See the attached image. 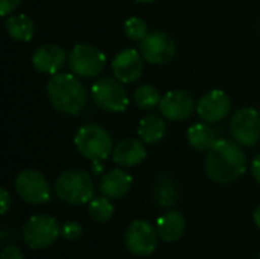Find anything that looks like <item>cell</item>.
<instances>
[{
  "instance_id": "cell-1",
  "label": "cell",
  "mask_w": 260,
  "mask_h": 259,
  "mask_svg": "<svg viewBox=\"0 0 260 259\" xmlns=\"http://www.w3.org/2000/svg\"><path fill=\"white\" fill-rule=\"evenodd\" d=\"M204 169L210 180L216 183H232L247 169V157L239 143L227 139L216 140L207 151Z\"/></svg>"
},
{
  "instance_id": "cell-2",
  "label": "cell",
  "mask_w": 260,
  "mask_h": 259,
  "mask_svg": "<svg viewBox=\"0 0 260 259\" xmlns=\"http://www.w3.org/2000/svg\"><path fill=\"white\" fill-rule=\"evenodd\" d=\"M47 98L52 107L67 116H76L87 104V92L73 73H55L46 85Z\"/></svg>"
},
{
  "instance_id": "cell-3",
  "label": "cell",
  "mask_w": 260,
  "mask_h": 259,
  "mask_svg": "<svg viewBox=\"0 0 260 259\" xmlns=\"http://www.w3.org/2000/svg\"><path fill=\"white\" fill-rule=\"evenodd\" d=\"M55 192L61 202L81 206L93 200L94 183L88 172L82 169H69L58 176L55 182Z\"/></svg>"
},
{
  "instance_id": "cell-4",
  "label": "cell",
  "mask_w": 260,
  "mask_h": 259,
  "mask_svg": "<svg viewBox=\"0 0 260 259\" xmlns=\"http://www.w3.org/2000/svg\"><path fill=\"white\" fill-rule=\"evenodd\" d=\"M75 147L81 156L93 162H102L113 151V139L110 133L96 124L84 125L75 136Z\"/></svg>"
},
{
  "instance_id": "cell-5",
  "label": "cell",
  "mask_w": 260,
  "mask_h": 259,
  "mask_svg": "<svg viewBox=\"0 0 260 259\" xmlns=\"http://www.w3.org/2000/svg\"><path fill=\"white\" fill-rule=\"evenodd\" d=\"M91 98L99 108L110 113H123L129 105L128 93L116 78H99L91 87Z\"/></svg>"
},
{
  "instance_id": "cell-6",
  "label": "cell",
  "mask_w": 260,
  "mask_h": 259,
  "mask_svg": "<svg viewBox=\"0 0 260 259\" xmlns=\"http://www.w3.org/2000/svg\"><path fill=\"white\" fill-rule=\"evenodd\" d=\"M61 229L62 227L53 217L46 214L34 215L23 227L24 243L34 250L46 249L58 240Z\"/></svg>"
},
{
  "instance_id": "cell-7",
  "label": "cell",
  "mask_w": 260,
  "mask_h": 259,
  "mask_svg": "<svg viewBox=\"0 0 260 259\" xmlns=\"http://www.w3.org/2000/svg\"><path fill=\"white\" fill-rule=\"evenodd\" d=\"M107 64L105 53L91 44H76L69 55V66L76 76L96 78Z\"/></svg>"
},
{
  "instance_id": "cell-8",
  "label": "cell",
  "mask_w": 260,
  "mask_h": 259,
  "mask_svg": "<svg viewBox=\"0 0 260 259\" xmlns=\"http://www.w3.org/2000/svg\"><path fill=\"white\" fill-rule=\"evenodd\" d=\"M14 188L17 195L29 205H44L50 200L49 182L40 171H21L14 180Z\"/></svg>"
},
{
  "instance_id": "cell-9",
  "label": "cell",
  "mask_w": 260,
  "mask_h": 259,
  "mask_svg": "<svg viewBox=\"0 0 260 259\" xmlns=\"http://www.w3.org/2000/svg\"><path fill=\"white\" fill-rule=\"evenodd\" d=\"M230 131L241 147H254L260 140V114L256 108L238 110L230 121Z\"/></svg>"
},
{
  "instance_id": "cell-10",
  "label": "cell",
  "mask_w": 260,
  "mask_h": 259,
  "mask_svg": "<svg viewBox=\"0 0 260 259\" xmlns=\"http://www.w3.org/2000/svg\"><path fill=\"white\" fill-rule=\"evenodd\" d=\"M139 50L149 64H166L174 58L177 44L169 34L163 31H154L140 41Z\"/></svg>"
},
{
  "instance_id": "cell-11",
  "label": "cell",
  "mask_w": 260,
  "mask_h": 259,
  "mask_svg": "<svg viewBox=\"0 0 260 259\" xmlns=\"http://www.w3.org/2000/svg\"><path fill=\"white\" fill-rule=\"evenodd\" d=\"M158 243L157 229L143 220H136L129 224L125 234V244L136 256H148L155 252Z\"/></svg>"
},
{
  "instance_id": "cell-12",
  "label": "cell",
  "mask_w": 260,
  "mask_h": 259,
  "mask_svg": "<svg viewBox=\"0 0 260 259\" xmlns=\"http://www.w3.org/2000/svg\"><path fill=\"white\" fill-rule=\"evenodd\" d=\"M158 108L161 116H165L169 121L178 122V121L189 119L193 114L197 105L190 93L184 90H172L161 98Z\"/></svg>"
},
{
  "instance_id": "cell-13",
  "label": "cell",
  "mask_w": 260,
  "mask_h": 259,
  "mask_svg": "<svg viewBox=\"0 0 260 259\" xmlns=\"http://www.w3.org/2000/svg\"><path fill=\"white\" fill-rule=\"evenodd\" d=\"M232 110V101L222 90H210L197 104L198 116L207 124H216L224 121Z\"/></svg>"
},
{
  "instance_id": "cell-14",
  "label": "cell",
  "mask_w": 260,
  "mask_h": 259,
  "mask_svg": "<svg viewBox=\"0 0 260 259\" xmlns=\"http://www.w3.org/2000/svg\"><path fill=\"white\" fill-rule=\"evenodd\" d=\"M143 56L140 50L136 49H125L119 52L113 63L111 70L116 79H119L122 84H129L137 81L143 73Z\"/></svg>"
},
{
  "instance_id": "cell-15",
  "label": "cell",
  "mask_w": 260,
  "mask_h": 259,
  "mask_svg": "<svg viewBox=\"0 0 260 259\" xmlns=\"http://www.w3.org/2000/svg\"><path fill=\"white\" fill-rule=\"evenodd\" d=\"M66 63V52L56 44H43L32 55V66L46 75H55Z\"/></svg>"
},
{
  "instance_id": "cell-16",
  "label": "cell",
  "mask_w": 260,
  "mask_h": 259,
  "mask_svg": "<svg viewBox=\"0 0 260 259\" xmlns=\"http://www.w3.org/2000/svg\"><path fill=\"white\" fill-rule=\"evenodd\" d=\"M148 153L145 145L137 139H123L113 150V160L119 166L133 168L146 159Z\"/></svg>"
},
{
  "instance_id": "cell-17",
  "label": "cell",
  "mask_w": 260,
  "mask_h": 259,
  "mask_svg": "<svg viewBox=\"0 0 260 259\" xmlns=\"http://www.w3.org/2000/svg\"><path fill=\"white\" fill-rule=\"evenodd\" d=\"M133 186V177L123 169H110L99 182L101 192L108 198L125 197Z\"/></svg>"
},
{
  "instance_id": "cell-18",
  "label": "cell",
  "mask_w": 260,
  "mask_h": 259,
  "mask_svg": "<svg viewBox=\"0 0 260 259\" xmlns=\"http://www.w3.org/2000/svg\"><path fill=\"white\" fill-rule=\"evenodd\" d=\"M184 229H186V221L178 211H169L157 220L158 237L166 243L178 241L183 237Z\"/></svg>"
},
{
  "instance_id": "cell-19",
  "label": "cell",
  "mask_w": 260,
  "mask_h": 259,
  "mask_svg": "<svg viewBox=\"0 0 260 259\" xmlns=\"http://www.w3.org/2000/svg\"><path fill=\"white\" fill-rule=\"evenodd\" d=\"M6 32L15 41H30L35 34V23L26 14H14L6 18Z\"/></svg>"
},
{
  "instance_id": "cell-20",
  "label": "cell",
  "mask_w": 260,
  "mask_h": 259,
  "mask_svg": "<svg viewBox=\"0 0 260 259\" xmlns=\"http://www.w3.org/2000/svg\"><path fill=\"white\" fill-rule=\"evenodd\" d=\"M137 134L145 143H158L166 134V124L158 114H148L139 122Z\"/></svg>"
},
{
  "instance_id": "cell-21",
  "label": "cell",
  "mask_w": 260,
  "mask_h": 259,
  "mask_svg": "<svg viewBox=\"0 0 260 259\" xmlns=\"http://www.w3.org/2000/svg\"><path fill=\"white\" fill-rule=\"evenodd\" d=\"M216 133L206 124H195L187 130V142L197 151H209L216 143Z\"/></svg>"
},
{
  "instance_id": "cell-22",
  "label": "cell",
  "mask_w": 260,
  "mask_h": 259,
  "mask_svg": "<svg viewBox=\"0 0 260 259\" xmlns=\"http://www.w3.org/2000/svg\"><path fill=\"white\" fill-rule=\"evenodd\" d=\"M152 198H154V203L158 208H163V209H168V208L175 205V202H177V188H175L174 180L169 176L160 174L157 177L154 192H152Z\"/></svg>"
},
{
  "instance_id": "cell-23",
  "label": "cell",
  "mask_w": 260,
  "mask_h": 259,
  "mask_svg": "<svg viewBox=\"0 0 260 259\" xmlns=\"http://www.w3.org/2000/svg\"><path fill=\"white\" fill-rule=\"evenodd\" d=\"M161 101V96L158 90L151 84H143L136 89L134 92V102L142 110H152L155 108Z\"/></svg>"
},
{
  "instance_id": "cell-24",
  "label": "cell",
  "mask_w": 260,
  "mask_h": 259,
  "mask_svg": "<svg viewBox=\"0 0 260 259\" xmlns=\"http://www.w3.org/2000/svg\"><path fill=\"white\" fill-rule=\"evenodd\" d=\"M88 214L90 217L98 221V223H107L108 220H111L113 214H114V208L110 203L108 197H98L93 198L88 205Z\"/></svg>"
},
{
  "instance_id": "cell-25",
  "label": "cell",
  "mask_w": 260,
  "mask_h": 259,
  "mask_svg": "<svg viewBox=\"0 0 260 259\" xmlns=\"http://www.w3.org/2000/svg\"><path fill=\"white\" fill-rule=\"evenodd\" d=\"M123 31L129 40L142 41L149 32H148V23L140 17H129L123 23Z\"/></svg>"
},
{
  "instance_id": "cell-26",
  "label": "cell",
  "mask_w": 260,
  "mask_h": 259,
  "mask_svg": "<svg viewBox=\"0 0 260 259\" xmlns=\"http://www.w3.org/2000/svg\"><path fill=\"white\" fill-rule=\"evenodd\" d=\"M82 234H84L82 226L78 221H67L61 229V235L67 241H78L82 237Z\"/></svg>"
},
{
  "instance_id": "cell-27",
  "label": "cell",
  "mask_w": 260,
  "mask_h": 259,
  "mask_svg": "<svg viewBox=\"0 0 260 259\" xmlns=\"http://www.w3.org/2000/svg\"><path fill=\"white\" fill-rule=\"evenodd\" d=\"M23 0H0V15L6 17L9 14H12Z\"/></svg>"
},
{
  "instance_id": "cell-28",
  "label": "cell",
  "mask_w": 260,
  "mask_h": 259,
  "mask_svg": "<svg viewBox=\"0 0 260 259\" xmlns=\"http://www.w3.org/2000/svg\"><path fill=\"white\" fill-rule=\"evenodd\" d=\"M0 259H24V255H23V252L17 246H8L2 252Z\"/></svg>"
},
{
  "instance_id": "cell-29",
  "label": "cell",
  "mask_w": 260,
  "mask_h": 259,
  "mask_svg": "<svg viewBox=\"0 0 260 259\" xmlns=\"http://www.w3.org/2000/svg\"><path fill=\"white\" fill-rule=\"evenodd\" d=\"M0 198H2V203H0L2 205V214L5 215L8 212L9 206H11V198H9V194H8V191L5 188L0 189Z\"/></svg>"
},
{
  "instance_id": "cell-30",
  "label": "cell",
  "mask_w": 260,
  "mask_h": 259,
  "mask_svg": "<svg viewBox=\"0 0 260 259\" xmlns=\"http://www.w3.org/2000/svg\"><path fill=\"white\" fill-rule=\"evenodd\" d=\"M251 172H253V177L256 179V182L260 183V154H257L251 163Z\"/></svg>"
},
{
  "instance_id": "cell-31",
  "label": "cell",
  "mask_w": 260,
  "mask_h": 259,
  "mask_svg": "<svg viewBox=\"0 0 260 259\" xmlns=\"http://www.w3.org/2000/svg\"><path fill=\"white\" fill-rule=\"evenodd\" d=\"M253 218H254V223H256V226L260 229V206L254 211V215H253Z\"/></svg>"
},
{
  "instance_id": "cell-32",
  "label": "cell",
  "mask_w": 260,
  "mask_h": 259,
  "mask_svg": "<svg viewBox=\"0 0 260 259\" xmlns=\"http://www.w3.org/2000/svg\"><path fill=\"white\" fill-rule=\"evenodd\" d=\"M139 3H151V2H155V0H136Z\"/></svg>"
},
{
  "instance_id": "cell-33",
  "label": "cell",
  "mask_w": 260,
  "mask_h": 259,
  "mask_svg": "<svg viewBox=\"0 0 260 259\" xmlns=\"http://www.w3.org/2000/svg\"><path fill=\"white\" fill-rule=\"evenodd\" d=\"M259 259H260V253H259Z\"/></svg>"
}]
</instances>
